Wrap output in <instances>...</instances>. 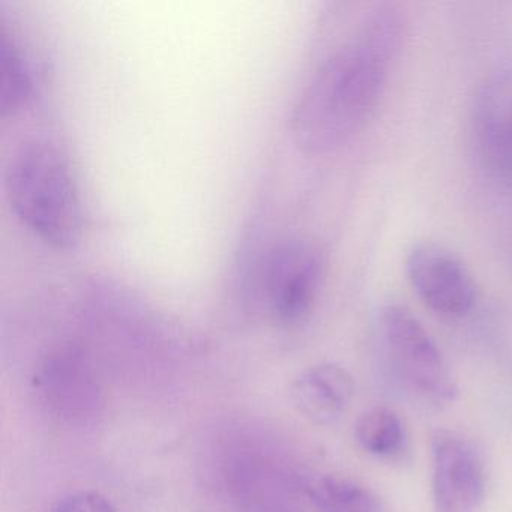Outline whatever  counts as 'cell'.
Wrapping results in <instances>:
<instances>
[{"label":"cell","instance_id":"8","mask_svg":"<svg viewBox=\"0 0 512 512\" xmlns=\"http://www.w3.org/2000/svg\"><path fill=\"white\" fill-rule=\"evenodd\" d=\"M34 383L47 409L71 424H85L103 403L97 376L74 350L52 353L38 368Z\"/></svg>","mask_w":512,"mask_h":512},{"label":"cell","instance_id":"3","mask_svg":"<svg viewBox=\"0 0 512 512\" xmlns=\"http://www.w3.org/2000/svg\"><path fill=\"white\" fill-rule=\"evenodd\" d=\"M379 332L395 370L416 394L439 406L457 400V380L436 341L409 308L398 304L382 308Z\"/></svg>","mask_w":512,"mask_h":512},{"label":"cell","instance_id":"12","mask_svg":"<svg viewBox=\"0 0 512 512\" xmlns=\"http://www.w3.org/2000/svg\"><path fill=\"white\" fill-rule=\"evenodd\" d=\"M2 61V89H0V110L2 115L16 113L28 100L32 91L31 73L16 41L5 35L0 49Z\"/></svg>","mask_w":512,"mask_h":512},{"label":"cell","instance_id":"5","mask_svg":"<svg viewBox=\"0 0 512 512\" xmlns=\"http://www.w3.org/2000/svg\"><path fill=\"white\" fill-rule=\"evenodd\" d=\"M404 266L410 286L434 313L463 317L475 307L478 289L472 274L443 245L434 242L413 245Z\"/></svg>","mask_w":512,"mask_h":512},{"label":"cell","instance_id":"13","mask_svg":"<svg viewBox=\"0 0 512 512\" xmlns=\"http://www.w3.org/2000/svg\"><path fill=\"white\" fill-rule=\"evenodd\" d=\"M53 512H119L116 506L97 491L70 494L56 505Z\"/></svg>","mask_w":512,"mask_h":512},{"label":"cell","instance_id":"6","mask_svg":"<svg viewBox=\"0 0 512 512\" xmlns=\"http://www.w3.org/2000/svg\"><path fill=\"white\" fill-rule=\"evenodd\" d=\"M473 146L493 181L512 185V68L485 77L473 98Z\"/></svg>","mask_w":512,"mask_h":512},{"label":"cell","instance_id":"4","mask_svg":"<svg viewBox=\"0 0 512 512\" xmlns=\"http://www.w3.org/2000/svg\"><path fill=\"white\" fill-rule=\"evenodd\" d=\"M322 259L310 242L286 239L266 254L260 269L263 307L277 325L299 326L307 320L319 293Z\"/></svg>","mask_w":512,"mask_h":512},{"label":"cell","instance_id":"10","mask_svg":"<svg viewBox=\"0 0 512 512\" xmlns=\"http://www.w3.org/2000/svg\"><path fill=\"white\" fill-rule=\"evenodd\" d=\"M355 440L367 454L382 460H395L406 452L409 437L397 412L377 406L359 416L355 424Z\"/></svg>","mask_w":512,"mask_h":512},{"label":"cell","instance_id":"1","mask_svg":"<svg viewBox=\"0 0 512 512\" xmlns=\"http://www.w3.org/2000/svg\"><path fill=\"white\" fill-rule=\"evenodd\" d=\"M401 41V19L379 8L361 28L323 59L293 107L296 146L305 154L337 151L373 115Z\"/></svg>","mask_w":512,"mask_h":512},{"label":"cell","instance_id":"11","mask_svg":"<svg viewBox=\"0 0 512 512\" xmlns=\"http://www.w3.org/2000/svg\"><path fill=\"white\" fill-rule=\"evenodd\" d=\"M310 500L317 512H385L376 493L344 475L317 479L310 487Z\"/></svg>","mask_w":512,"mask_h":512},{"label":"cell","instance_id":"7","mask_svg":"<svg viewBox=\"0 0 512 512\" xmlns=\"http://www.w3.org/2000/svg\"><path fill=\"white\" fill-rule=\"evenodd\" d=\"M431 490L436 512H476L484 502L485 472L469 440L437 430L431 439Z\"/></svg>","mask_w":512,"mask_h":512},{"label":"cell","instance_id":"2","mask_svg":"<svg viewBox=\"0 0 512 512\" xmlns=\"http://www.w3.org/2000/svg\"><path fill=\"white\" fill-rule=\"evenodd\" d=\"M5 188L14 214L37 238L62 250L79 244L82 202L58 146L44 139L23 143L8 161Z\"/></svg>","mask_w":512,"mask_h":512},{"label":"cell","instance_id":"9","mask_svg":"<svg viewBox=\"0 0 512 512\" xmlns=\"http://www.w3.org/2000/svg\"><path fill=\"white\" fill-rule=\"evenodd\" d=\"M355 395L352 374L335 362L302 371L290 386L293 407L317 425L334 424L349 409Z\"/></svg>","mask_w":512,"mask_h":512}]
</instances>
